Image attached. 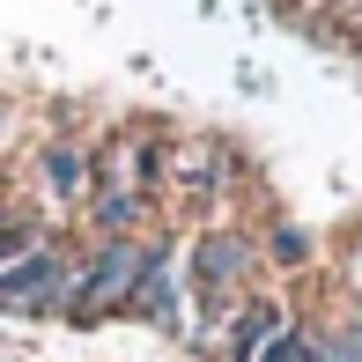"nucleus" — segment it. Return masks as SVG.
Here are the masks:
<instances>
[{
	"instance_id": "obj_1",
	"label": "nucleus",
	"mask_w": 362,
	"mask_h": 362,
	"mask_svg": "<svg viewBox=\"0 0 362 362\" xmlns=\"http://www.w3.org/2000/svg\"><path fill=\"white\" fill-rule=\"evenodd\" d=\"M156 252V237H96V252L81 259V281H74V303H67V325H104V318H126L141 288V267Z\"/></svg>"
},
{
	"instance_id": "obj_2",
	"label": "nucleus",
	"mask_w": 362,
	"mask_h": 362,
	"mask_svg": "<svg viewBox=\"0 0 362 362\" xmlns=\"http://www.w3.org/2000/svg\"><path fill=\"white\" fill-rule=\"evenodd\" d=\"M81 281V259H67L59 244H30L15 267H0V318H67Z\"/></svg>"
},
{
	"instance_id": "obj_3",
	"label": "nucleus",
	"mask_w": 362,
	"mask_h": 362,
	"mask_svg": "<svg viewBox=\"0 0 362 362\" xmlns=\"http://www.w3.org/2000/svg\"><path fill=\"white\" fill-rule=\"evenodd\" d=\"M244 281H252V237L244 229H200L185 252V288L207 318H229L244 303Z\"/></svg>"
},
{
	"instance_id": "obj_4",
	"label": "nucleus",
	"mask_w": 362,
	"mask_h": 362,
	"mask_svg": "<svg viewBox=\"0 0 362 362\" xmlns=\"http://www.w3.org/2000/svg\"><path fill=\"white\" fill-rule=\"evenodd\" d=\"M126 318L156 325V333H192V288H185V267H177L170 244H156V252H148L141 288H134V303H126Z\"/></svg>"
},
{
	"instance_id": "obj_5",
	"label": "nucleus",
	"mask_w": 362,
	"mask_h": 362,
	"mask_svg": "<svg viewBox=\"0 0 362 362\" xmlns=\"http://www.w3.org/2000/svg\"><path fill=\"white\" fill-rule=\"evenodd\" d=\"M281 325H288V318H281L274 296H244V303L222 318V333L207 340V348H215V362H259V348H267Z\"/></svg>"
},
{
	"instance_id": "obj_6",
	"label": "nucleus",
	"mask_w": 362,
	"mask_h": 362,
	"mask_svg": "<svg viewBox=\"0 0 362 362\" xmlns=\"http://www.w3.org/2000/svg\"><path fill=\"white\" fill-rule=\"evenodd\" d=\"M37 192L52 207H74V200H89V156H81L74 141H52L37 156Z\"/></svg>"
},
{
	"instance_id": "obj_7",
	"label": "nucleus",
	"mask_w": 362,
	"mask_h": 362,
	"mask_svg": "<svg viewBox=\"0 0 362 362\" xmlns=\"http://www.w3.org/2000/svg\"><path fill=\"white\" fill-rule=\"evenodd\" d=\"M141 215H148V192H126V185H96L89 192L96 237H141Z\"/></svg>"
},
{
	"instance_id": "obj_8",
	"label": "nucleus",
	"mask_w": 362,
	"mask_h": 362,
	"mask_svg": "<svg viewBox=\"0 0 362 362\" xmlns=\"http://www.w3.org/2000/svg\"><path fill=\"white\" fill-rule=\"evenodd\" d=\"M310 355H318V325H310V318H288L281 333L259 348V362H310Z\"/></svg>"
},
{
	"instance_id": "obj_9",
	"label": "nucleus",
	"mask_w": 362,
	"mask_h": 362,
	"mask_svg": "<svg viewBox=\"0 0 362 362\" xmlns=\"http://www.w3.org/2000/svg\"><path fill=\"white\" fill-rule=\"evenodd\" d=\"M30 244H45V229H37V222H30V215H0V267H15Z\"/></svg>"
},
{
	"instance_id": "obj_10",
	"label": "nucleus",
	"mask_w": 362,
	"mask_h": 362,
	"mask_svg": "<svg viewBox=\"0 0 362 362\" xmlns=\"http://www.w3.org/2000/svg\"><path fill=\"white\" fill-rule=\"evenodd\" d=\"M325 348H333V362H362V310H348L340 325H325Z\"/></svg>"
},
{
	"instance_id": "obj_11",
	"label": "nucleus",
	"mask_w": 362,
	"mask_h": 362,
	"mask_svg": "<svg viewBox=\"0 0 362 362\" xmlns=\"http://www.w3.org/2000/svg\"><path fill=\"white\" fill-rule=\"evenodd\" d=\"M274 259H281V267H303L310 259V229H274Z\"/></svg>"
},
{
	"instance_id": "obj_12",
	"label": "nucleus",
	"mask_w": 362,
	"mask_h": 362,
	"mask_svg": "<svg viewBox=\"0 0 362 362\" xmlns=\"http://www.w3.org/2000/svg\"><path fill=\"white\" fill-rule=\"evenodd\" d=\"M348 288L362 296V244H355V252H348Z\"/></svg>"
},
{
	"instance_id": "obj_13",
	"label": "nucleus",
	"mask_w": 362,
	"mask_h": 362,
	"mask_svg": "<svg viewBox=\"0 0 362 362\" xmlns=\"http://www.w3.org/2000/svg\"><path fill=\"white\" fill-rule=\"evenodd\" d=\"M310 362H333V348H325V325H318V355H310Z\"/></svg>"
},
{
	"instance_id": "obj_14",
	"label": "nucleus",
	"mask_w": 362,
	"mask_h": 362,
	"mask_svg": "<svg viewBox=\"0 0 362 362\" xmlns=\"http://www.w3.org/2000/svg\"><path fill=\"white\" fill-rule=\"evenodd\" d=\"M0 134H8V104H0Z\"/></svg>"
}]
</instances>
